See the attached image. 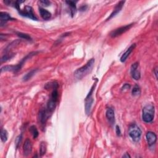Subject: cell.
<instances>
[{"label":"cell","instance_id":"cell-22","mask_svg":"<svg viewBox=\"0 0 158 158\" xmlns=\"http://www.w3.org/2000/svg\"><path fill=\"white\" fill-rule=\"evenodd\" d=\"M46 148H47V146H46V144L45 142H42V143H40V154L41 156H43V155L45 154L46 151Z\"/></svg>","mask_w":158,"mask_h":158},{"label":"cell","instance_id":"cell-20","mask_svg":"<svg viewBox=\"0 0 158 158\" xmlns=\"http://www.w3.org/2000/svg\"><path fill=\"white\" fill-rule=\"evenodd\" d=\"M29 131H30V132L32 133L34 139L37 138L38 137L39 133H38L37 128L35 125H32L30 127V128H29Z\"/></svg>","mask_w":158,"mask_h":158},{"label":"cell","instance_id":"cell-6","mask_svg":"<svg viewBox=\"0 0 158 158\" xmlns=\"http://www.w3.org/2000/svg\"><path fill=\"white\" fill-rule=\"evenodd\" d=\"M19 13L21 16L23 17H27L30 19H32L33 21H38V18L35 14L33 13V8L31 6H26L24 8L23 10L20 9L19 11Z\"/></svg>","mask_w":158,"mask_h":158},{"label":"cell","instance_id":"cell-21","mask_svg":"<svg viewBox=\"0 0 158 158\" xmlns=\"http://www.w3.org/2000/svg\"><path fill=\"white\" fill-rule=\"evenodd\" d=\"M132 94L133 96H138L141 94V89L138 85H135L132 90Z\"/></svg>","mask_w":158,"mask_h":158},{"label":"cell","instance_id":"cell-30","mask_svg":"<svg viewBox=\"0 0 158 158\" xmlns=\"http://www.w3.org/2000/svg\"><path fill=\"white\" fill-rule=\"evenodd\" d=\"M115 132H116V134L117 135L120 137L121 135V130H120V128L119 127V126L117 125L116 127H115Z\"/></svg>","mask_w":158,"mask_h":158},{"label":"cell","instance_id":"cell-4","mask_svg":"<svg viewBox=\"0 0 158 158\" xmlns=\"http://www.w3.org/2000/svg\"><path fill=\"white\" fill-rule=\"evenodd\" d=\"M128 135L135 142L140 141L142 136V130L136 124H132L128 128Z\"/></svg>","mask_w":158,"mask_h":158},{"label":"cell","instance_id":"cell-3","mask_svg":"<svg viewBox=\"0 0 158 158\" xmlns=\"http://www.w3.org/2000/svg\"><path fill=\"white\" fill-rule=\"evenodd\" d=\"M155 109L153 105L147 104L143 108L142 111V119L146 123H151L154 118Z\"/></svg>","mask_w":158,"mask_h":158},{"label":"cell","instance_id":"cell-27","mask_svg":"<svg viewBox=\"0 0 158 158\" xmlns=\"http://www.w3.org/2000/svg\"><path fill=\"white\" fill-rule=\"evenodd\" d=\"M22 135H19L18 137H17L16 139V141H15V143H16V148H18L19 146L20 145L21 143V141H22Z\"/></svg>","mask_w":158,"mask_h":158},{"label":"cell","instance_id":"cell-13","mask_svg":"<svg viewBox=\"0 0 158 158\" xmlns=\"http://www.w3.org/2000/svg\"><path fill=\"white\" fill-rule=\"evenodd\" d=\"M106 116L108 120L111 125H114L115 123L114 111L112 108H108L106 113Z\"/></svg>","mask_w":158,"mask_h":158},{"label":"cell","instance_id":"cell-1","mask_svg":"<svg viewBox=\"0 0 158 158\" xmlns=\"http://www.w3.org/2000/svg\"><path fill=\"white\" fill-rule=\"evenodd\" d=\"M38 53V51H33L32 52H30V53L28 54L25 57L23 58V59L21 61V62L17 64V65H11V66H3L1 69V72H17L19 71H21L22 67L24 65L25 63L28 60L31 59V58L33 56H35Z\"/></svg>","mask_w":158,"mask_h":158},{"label":"cell","instance_id":"cell-12","mask_svg":"<svg viewBox=\"0 0 158 158\" xmlns=\"http://www.w3.org/2000/svg\"><path fill=\"white\" fill-rule=\"evenodd\" d=\"M146 140L147 143L149 146H153L157 141V136L153 132H148L146 135Z\"/></svg>","mask_w":158,"mask_h":158},{"label":"cell","instance_id":"cell-23","mask_svg":"<svg viewBox=\"0 0 158 158\" xmlns=\"http://www.w3.org/2000/svg\"><path fill=\"white\" fill-rule=\"evenodd\" d=\"M8 133L7 130H5V129H1V141L3 143L6 142L7 140H8Z\"/></svg>","mask_w":158,"mask_h":158},{"label":"cell","instance_id":"cell-18","mask_svg":"<svg viewBox=\"0 0 158 158\" xmlns=\"http://www.w3.org/2000/svg\"><path fill=\"white\" fill-rule=\"evenodd\" d=\"M66 3L69 6L70 11H71V14L72 16L73 17L76 13V9H77V8H76V3H77V1H66Z\"/></svg>","mask_w":158,"mask_h":158},{"label":"cell","instance_id":"cell-11","mask_svg":"<svg viewBox=\"0 0 158 158\" xmlns=\"http://www.w3.org/2000/svg\"><path fill=\"white\" fill-rule=\"evenodd\" d=\"M47 118H48L47 111L43 109H41L38 114V119L41 125L43 127L45 125L46 120H47Z\"/></svg>","mask_w":158,"mask_h":158},{"label":"cell","instance_id":"cell-32","mask_svg":"<svg viewBox=\"0 0 158 158\" xmlns=\"http://www.w3.org/2000/svg\"><path fill=\"white\" fill-rule=\"evenodd\" d=\"M154 74H155L156 77V79H157V67H156V68L154 69Z\"/></svg>","mask_w":158,"mask_h":158},{"label":"cell","instance_id":"cell-14","mask_svg":"<svg viewBox=\"0 0 158 158\" xmlns=\"http://www.w3.org/2000/svg\"><path fill=\"white\" fill-rule=\"evenodd\" d=\"M136 47V44L133 43L132 44L129 48H128L127 51L124 52V54H123L120 57V61L122 62H125V61L127 60V59L128 58V57L130 56V55L131 54V52L133 51V50L135 49V48Z\"/></svg>","mask_w":158,"mask_h":158},{"label":"cell","instance_id":"cell-16","mask_svg":"<svg viewBox=\"0 0 158 158\" xmlns=\"http://www.w3.org/2000/svg\"><path fill=\"white\" fill-rule=\"evenodd\" d=\"M39 12L41 17H42V19L43 20L48 21L51 18V13H50L48 11L46 10L45 9L43 8H39Z\"/></svg>","mask_w":158,"mask_h":158},{"label":"cell","instance_id":"cell-25","mask_svg":"<svg viewBox=\"0 0 158 158\" xmlns=\"http://www.w3.org/2000/svg\"><path fill=\"white\" fill-rule=\"evenodd\" d=\"M17 36L21 38L25 39V40H28V41L32 40V38L30 37V35H28V34H26V33H22V32H17Z\"/></svg>","mask_w":158,"mask_h":158},{"label":"cell","instance_id":"cell-28","mask_svg":"<svg viewBox=\"0 0 158 158\" xmlns=\"http://www.w3.org/2000/svg\"><path fill=\"white\" fill-rule=\"evenodd\" d=\"M40 3L42 6H48L49 5H50L51 2L47 1V0H43V1H40Z\"/></svg>","mask_w":158,"mask_h":158},{"label":"cell","instance_id":"cell-26","mask_svg":"<svg viewBox=\"0 0 158 158\" xmlns=\"http://www.w3.org/2000/svg\"><path fill=\"white\" fill-rule=\"evenodd\" d=\"M14 56V54H11H11H6V55H4L1 58V62L7 61L8 60H11V58L13 57Z\"/></svg>","mask_w":158,"mask_h":158},{"label":"cell","instance_id":"cell-5","mask_svg":"<svg viewBox=\"0 0 158 158\" xmlns=\"http://www.w3.org/2000/svg\"><path fill=\"white\" fill-rule=\"evenodd\" d=\"M96 84L95 83V85H93L89 93V94H88V95L86 96L85 98V113L87 115H89L90 114L92 105H93V101H94V99H93V91L95 90Z\"/></svg>","mask_w":158,"mask_h":158},{"label":"cell","instance_id":"cell-19","mask_svg":"<svg viewBox=\"0 0 158 158\" xmlns=\"http://www.w3.org/2000/svg\"><path fill=\"white\" fill-rule=\"evenodd\" d=\"M38 71V69H32V71H30V72H28L27 74H26L24 77H23L22 79H23V81H27L28 80H30L33 76L35 74L37 73V72Z\"/></svg>","mask_w":158,"mask_h":158},{"label":"cell","instance_id":"cell-15","mask_svg":"<svg viewBox=\"0 0 158 158\" xmlns=\"http://www.w3.org/2000/svg\"><path fill=\"white\" fill-rule=\"evenodd\" d=\"M0 20H1V26H3L6 22L9 21H13V19L8 13L6 12H1L0 13Z\"/></svg>","mask_w":158,"mask_h":158},{"label":"cell","instance_id":"cell-17","mask_svg":"<svg viewBox=\"0 0 158 158\" xmlns=\"http://www.w3.org/2000/svg\"><path fill=\"white\" fill-rule=\"evenodd\" d=\"M57 101L55 99L51 98L49 99L47 103V111L50 113H52L56 108Z\"/></svg>","mask_w":158,"mask_h":158},{"label":"cell","instance_id":"cell-7","mask_svg":"<svg viewBox=\"0 0 158 158\" xmlns=\"http://www.w3.org/2000/svg\"><path fill=\"white\" fill-rule=\"evenodd\" d=\"M133 24H130L126 25L125 26H122L119 28H116L110 33V36L112 38H115L119 36H120L123 33H124L128 30H129L130 29L133 27Z\"/></svg>","mask_w":158,"mask_h":158},{"label":"cell","instance_id":"cell-29","mask_svg":"<svg viewBox=\"0 0 158 158\" xmlns=\"http://www.w3.org/2000/svg\"><path fill=\"white\" fill-rule=\"evenodd\" d=\"M130 89V85L129 84H124V85H123V86L122 87V91H127L128 90H129Z\"/></svg>","mask_w":158,"mask_h":158},{"label":"cell","instance_id":"cell-2","mask_svg":"<svg viewBox=\"0 0 158 158\" xmlns=\"http://www.w3.org/2000/svg\"><path fill=\"white\" fill-rule=\"evenodd\" d=\"M94 64L95 59L94 58H91V60H90L86 63L85 66L76 70L74 72V76L75 78L79 80L82 79L91 71L93 66H94Z\"/></svg>","mask_w":158,"mask_h":158},{"label":"cell","instance_id":"cell-31","mask_svg":"<svg viewBox=\"0 0 158 158\" xmlns=\"http://www.w3.org/2000/svg\"><path fill=\"white\" fill-rule=\"evenodd\" d=\"M122 157H127V158H128V157H130V156L129 155V154H128V153H126L125 154H124V155H123L122 156Z\"/></svg>","mask_w":158,"mask_h":158},{"label":"cell","instance_id":"cell-24","mask_svg":"<svg viewBox=\"0 0 158 158\" xmlns=\"http://www.w3.org/2000/svg\"><path fill=\"white\" fill-rule=\"evenodd\" d=\"M46 89H58V84L57 81H52V82H50L45 85Z\"/></svg>","mask_w":158,"mask_h":158},{"label":"cell","instance_id":"cell-10","mask_svg":"<svg viewBox=\"0 0 158 158\" xmlns=\"http://www.w3.org/2000/svg\"><path fill=\"white\" fill-rule=\"evenodd\" d=\"M124 3H125V1H120L118 4H117V5L115 6V8L114 9V11H113V13L111 14L109 17H108V18L106 19V21H109L110 19L113 18L114 17H115L117 14H119L121 11L123 6H124Z\"/></svg>","mask_w":158,"mask_h":158},{"label":"cell","instance_id":"cell-8","mask_svg":"<svg viewBox=\"0 0 158 158\" xmlns=\"http://www.w3.org/2000/svg\"><path fill=\"white\" fill-rule=\"evenodd\" d=\"M139 64L138 62H135L130 67V74L132 75V77L135 80H138L141 77V74L140 72L138 70Z\"/></svg>","mask_w":158,"mask_h":158},{"label":"cell","instance_id":"cell-9","mask_svg":"<svg viewBox=\"0 0 158 158\" xmlns=\"http://www.w3.org/2000/svg\"><path fill=\"white\" fill-rule=\"evenodd\" d=\"M32 144L29 139H27L23 145V153L25 156H28L32 153Z\"/></svg>","mask_w":158,"mask_h":158}]
</instances>
